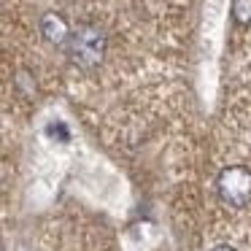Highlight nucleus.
I'll return each instance as SVG.
<instances>
[{"label": "nucleus", "instance_id": "nucleus-5", "mask_svg": "<svg viewBox=\"0 0 251 251\" xmlns=\"http://www.w3.org/2000/svg\"><path fill=\"white\" fill-rule=\"evenodd\" d=\"M213 251H232L229 246H219V249H213Z\"/></svg>", "mask_w": 251, "mask_h": 251}, {"label": "nucleus", "instance_id": "nucleus-4", "mask_svg": "<svg viewBox=\"0 0 251 251\" xmlns=\"http://www.w3.org/2000/svg\"><path fill=\"white\" fill-rule=\"evenodd\" d=\"M232 17L240 25H251V0H238L232 3Z\"/></svg>", "mask_w": 251, "mask_h": 251}, {"label": "nucleus", "instance_id": "nucleus-2", "mask_svg": "<svg viewBox=\"0 0 251 251\" xmlns=\"http://www.w3.org/2000/svg\"><path fill=\"white\" fill-rule=\"evenodd\" d=\"M216 189L222 195V200L232 208H246L251 202V170L246 168H224L219 173V181H216Z\"/></svg>", "mask_w": 251, "mask_h": 251}, {"label": "nucleus", "instance_id": "nucleus-6", "mask_svg": "<svg viewBox=\"0 0 251 251\" xmlns=\"http://www.w3.org/2000/svg\"><path fill=\"white\" fill-rule=\"evenodd\" d=\"M0 251H3V249H0Z\"/></svg>", "mask_w": 251, "mask_h": 251}, {"label": "nucleus", "instance_id": "nucleus-1", "mask_svg": "<svg viewBox=\"0 0 251 251\" xmlns=\"http://www.w3.org/2000/svg\"><path fill=\"white\" fill-rule=\"evenodd\" d=\"M65 49H68V57L78 68H95L103 62L105 49H108V38L98 25H81L78 30H71Z\"/></svg>", "mask_w": 251, "mask_h": 251}, {"label": "nucleus", "instance_id": "nucleus-3", "mask_svg": "<svg viewBox=\"0 0 251 251\" xmlns=\"http://www.w3.org/2000/svg\"><path fill=\"white\" fill-rule=\"evenodd\" d=\"M41 35L49 41L51 46H65L68 44V35H71V25H68L65 17H60L57 11H49L41 17Z\"/></svg>", "mask_w": 251, "mask_h": 251}]
</instances>
